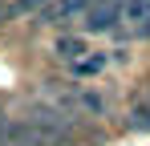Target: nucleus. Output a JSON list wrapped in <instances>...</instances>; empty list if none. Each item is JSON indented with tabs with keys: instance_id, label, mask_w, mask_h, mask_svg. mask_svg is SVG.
<instances>
[{
	"instance_id": "obj_5",
	"label": "nucleus",
	"mask_w": 150,
	"mask_h": 146,
	"mask_svg": "<svg viewBox=\"0 0 150 146\" xmlns=\"http://www.w3.org/2000/svg\"><path fill=\"white\" fill-rule=\"evenodd\" d=\"M105 65H110V53H85L77 65H69V73H73V77H93V73H101Z\"/></svg>"
},
{
	"instance_id": "obj_10",
	"label": "nucleus",
	"mask_w": 150,
	"mask_h": 146,
	"mask_svg": "<svg viewBox=\"0 0 150 146\" xmlns=\"http://www.w3.org/2000/svg\"><path fill=\"white\" fill-rule=\"evenodd\" d=\"M8 126H12V122H8V114H4V106H0V142H4V134H8Z\"/></svg>"
},
{
	"instance_id": "obj_3",
	"label": "nucleus",
	"mask_w": 150,
	"mask_h": 146,
	"mask_svg": "<svg viewBox=\"0 0 150 146\" xmlns=\"http://www.w3.org/2000/svg\"><path fill=\"white\" fill-rule=\"evenodd\" d=\"M89 8H93V0H53L49 8L41 12V21L53 24V28H61V24H69V21H77V16H85Z\"/></svg>"
},
{
	"instance_id": "obj_6",
	"label": "nucleus",
	"mask_w": 150,
	"mask_h": 146,
	"mask_svg": "<svg viewBox=\"0 0 150 146\" xmlns=\"http://www.w3.org/2000/svg\"><path fill=\"white\" fill-rule=\"evenodd\" d=\"M0 146H41V142H37V134L28 130V122L21 118V122L8 126V134H4V142H0Z\"/></svg>"
},
{
	"instance_id": "obj_7",
	"label": "nucleus",
	"mask_w": 150,
	"mask_h": 146,
	"mask_svg": "<svg viewBox=\"0 0 150 146\" xmlns=\"http://www.w3.org/2000/svg\"><path fill=\"white\" fill-rule=\"evenodd\" d=\"M126 21H130L134 33H142L150 24V0H130V4H126Z\"/></svg>"
},
{
	"instance_id": "obj_9",
	"label": "nucleus",
	"mask_w": 150,
	"mask_h": 146,
	"mask_svg": "<svg viewBox=\"0 0 150 146\" xmlns=\"http://www.w3.org/2000/svg\"><path fill=\"white\" fill-rule=\"evenodd\" d=\"M130 130H150V106H134L130 110Z\"/></svg>"
},
{
	"instance_id": "obj_2",
	"label": "nucleus",
	"mask_w": 150,
	"mask_h": 146,
	"mask_svg": "<svg viewBox=\"0 0 150 146\" xmlns=\"http://www.w3.org/2000/svg\"><path fill=\"white\" fill-rule=\"evenodd\" d=\"M126 4L130 0H98L89 12H85V33H110L126 21Z\"/></svg>"
},
{
	"instance_id": "obj_1",
	"label": "nucleus",
	"mask_w": 150,
	"mask_h": 146,
	"mask_svg": "<svg viewBox=\"0 0 150 146\" xmlns=\"http://www.w3.org/2000/svg\"><path fill=\"white\" fill-rule=\"evenodd\" d=\"M25 122H28V130L37 134L41 146H65L69 142V126H73V122L65 118V114H57L53 106H33Z\"/></svg>"
},
{
	"instance_id": "obj_4",
	"label": "nucleus",
	"mask_w": 150,
	"mask_h": 146,
	"mask_svg": "<svg viewBox=\"0 0 150 146\" xmlns=\"http://www.w3.org/2000/svg\"><path fill=\"white\" fill-rule=\"evenodd\" d=\"M53 49H57V57H65L69 65H77V61L85 57V41H81L77 33H65V37H57V41H53Z\"/></svg>"
},
{
	"instance_id": "obj_8",
	"label": "nucleus",
	"mask_w": 150,
	"mask_h": 146,
	"mask_svg": "<svg viewBox=\"0 0 150 146\" xmlns=\"http://www.w3.org/2000/svg\"><path fill=\"white\" fill-rule=\"evenodd\" d=\"M73 106L85 110V114H105V97L93 94V89H77V94H73Z\"/></svg>"
}]
</instances>
